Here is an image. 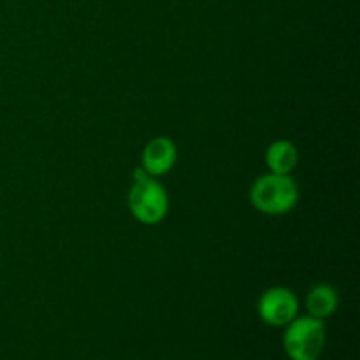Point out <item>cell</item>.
Returning <instances> with one entry per match:
<instances>
[{
    "label": "cell",
    "mask_w": 360,
    "mask_h": 360,
    "mask_svg": "<svg viewBox=\"0 0 360 360\" xmlns=\"http://www.w3.org/2000/svg\"><path fill=\"white\" fill-rule=\"evenodd\" d=\"M283 345L292 360H319L326 348V326L313 316H295L285 330Z\"/></svg>",
    "instance_id": "3"
},
{
    "label": "cell",
    "mask_w": 360,
    "mask_h": 360,
    "mask_svg": "<svg viewBox=\"0 0 360 360\" xmlns=\"http://www.w3.org/2000/svg\"><path fill=\"white\" fill-rule=\"evenodd\" d=\"M253 206L266 214H285L294 210L299 200V188L288 174H269L257 179L252 186Z\"/></svg>",
    "instance_id": "2"
},
{
    "label": "cell",
    "mask_w": 360,
    "mask_h": 360,
    "mask_svg": "<svg viewBox=\"0 0 360 360\" xmlns=\"http://www.w3.org/2000/svg\"><path fill=\"white\" fill-rule=\"evenodd\" d=\"M299 160L297 148L287 139L274 141L266 153V164L274 174H290Z\"/></svg>",
    "instance_id": "6"
},
{
    "label": "cell",
    "mask_w": 360,
    "mask_h": 360,
    "mask_svg": "<svg viewBox=\"0 0 360 360\" xmlns=\"http://www.w3.org/2000/svg\"><path fill=\"white\" fill-rule=\"evenodd\" d=\"M129 206L136 220L144 225H157L169 211L165 188L143 169L134 171V183L129 193Z\"/></svg>",
    "instance_id": "1"
},
{
    "label": "cell",
    "mask_w": 360,
    "mask_h": 360,
    "mask_svg": "<svg viewBox=\"0 0 360 360\" xmlns=\"http://www.w3.org/2000/svg\"><path fill=\"white\" fill-rule=\"evenodd\" d=\"M306 306H308L309 316L313 319L323 320L327 316L333 315L340 306V297H338L336 288L330 285H316L311 288L306 299Z\"/></svg>",
    "instance_id": "7"
},
{
    "label": "cell",
    "mask_w": 360,
    "mask_h": 360,
    "mask_svg": "<svg viewBox=\"0 0 360 360\" xmlns=\"http://www.w3.org/2000/svg\"><path fill=\"white\" fill-rule=\"evenodd\" d=\"M176 158H178L176 144L169 137H155L144 146L141 169L157 178V176L167 174L174 167Z\"/></svg>",
    "instance_id": "5"
},
{
    "label": "cell",
    "mask_w": 360,
    "mask_h": 360,
    "mask_svg": "<svg viewBox=\"0 0 360 360\" xmlns=\"http://www.w3.org/2000/svg\"><path fill=\"white\" fill-rule=\"evenodd\" d=\"M299 301L288 288H269L259 301V315L267 326L285 327L297 316Z\"/></svg>",
    "instance_id": "4"
}]
</instances>
